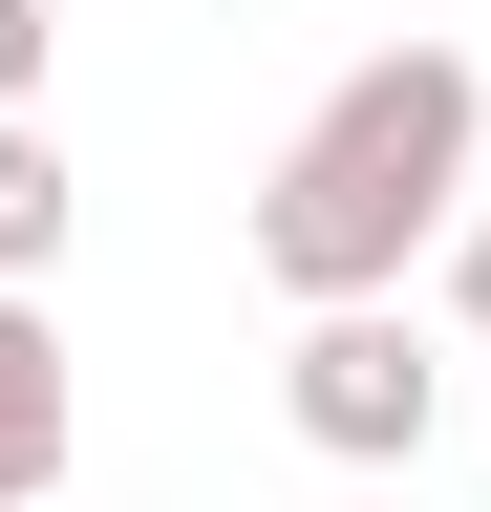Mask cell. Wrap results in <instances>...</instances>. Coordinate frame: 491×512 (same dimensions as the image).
Returning <instances> with one entry per match:
<instances>
[{"mask_svg": "<svg viewBox=\"0 0 491 512\" xmlns=\"http://www.w3.org/2000/svg\"><path fill=\"white\" fill-rule=\"evenodd\" d=\"M470 171H491V86L470 43H363L321 107L278 128L257 171V278L299 320H385L427 235H470Z\"/></svg>", "mask_w": 491, "mask_h": 512, "instance_id": "6da1fadb", "label": "cell"}, {"mask_svg": "<svg viewBox=\"0 0 491 512\" xmlns=\"http://www.w3.org/2000/svg\"><path fill=\"white\" fill-rule=\"evenodd\" d=\"M278 406H299V448H321V470H427V427H449V363L406 342V299H385V320H299Z\"/></svg>", "mask_w": 491, "mask_h": 512, "instance_id": "7a4b0ae2", "label": "cell"}, {"mask_svg": "<svg viewBox=\"0 0 491 512\" xmlns=\"http://www.w3.org/2000/svg\"><path fill=\"white\" fill-rule=\"evenodd\" d=\"M22 491H65V320L0 299V512Z\"/></svg>", "mask_w": 491, "mask_h": 512, "instance_id": "3957f363", "label": "cell"}, {"mask_svg": "<svg viewBox=\"0 0 491 512\" xmlns=\"http://www.w3.org/2000/svg\"><path fill=\"white\" fill-rule=\"evenodd\" d=\"M65 278V128H0V299Z\"/></svg>", "mask_w": 491, "mask_h": 512, "instance_id": "277c9868", "label": "cell"}, {"mask_svg": "<svg viewBox=\"0 0 491 512\" xmlns=\"http://www.w3.org/2000/svg\"><path fill=\"white\" fill-rule=\"evenodd\" d=\"M43 64H65V0H0V128H43Z\"/></svg>", "mask_w": 491, "mask_h": 512, "instance_id": "5b68a950", "label": "cell"}, {"mask_svg": "<svg viewBox=\"0 0 491 512\" xmlns=\"http://www.w3.org/2000/svg\"><path fill=\"white\" fill-rule=\"evenodd\" d=\"M449 320H470V342H491V214L449 235Z\"/></svg>", "mask_w": 491, "mask_h": 512, "instance_id": "8992f818", "label": "cell"}]
</instances>
